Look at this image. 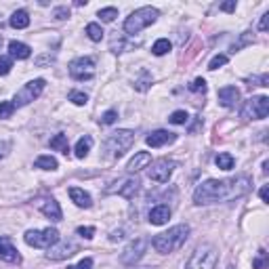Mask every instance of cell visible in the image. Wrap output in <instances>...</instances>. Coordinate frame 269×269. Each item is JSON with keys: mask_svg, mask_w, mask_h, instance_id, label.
I'll return each instance as SVG.
<instances>
[{"mask_svg": "<svg viewBox=\"0 0 269 269\" xmlns=\"http://www.w3.org/2000/svg\"><path fill=\"white\" fill-rule=\"evenodd\" d=\"M253 187V179L248 175H238L231 179H208L200 183L193 191V202L198 206L204 204H217V202H229L246 195Z\"/></svg>", "mask_w": 269, "mask_h": 269, "instance_id": "cell-1", "label": "cell"}, {"mask_svg": "<svg viewBox=\"0 0 269 269\" xmlns=\"http://www.w3.org/2000/svg\"><path fill=\"white\" fill-rule=\"evenodd\" d=\"M187 236H189V225L181 223V225L170 227L168 231H162V234L154 236L152 246L156 248V253H160V255H170V253H175V250H179L185 244Z\"/></svg>", "mask_w": 269, "mask_h": 269, "instance_id": "cell-2", "label": "cell"}, {"mask_svg": "<svg viewBox=\"0 0 269 269\" xmlns=\"http://www.w3.org/2000/svg\"><path fill=\"white\" fill-rule=\"evenodd\" d=\"M133 143H135V133L133 131H127V129L116 131V133H112L110 137H107L105 145H103L105 156L112 158V160H118L129 152V148L133 145Z\"/></svg>", "mask_w": 269, "mask_h": 269, "instance_id": "cell-3", "label": "cell"}, {"mask_svg": "<svg viewBox=\"0 0 269 269\" xmlns=\"http://www.w3.org/2000/svg\"><path fill=\"white\" fill-rule=\"evenodd\" d=\"M158 17H160L158 9H154V7H141V9H137L135 13H131L127 17V21H124V32L131 34V36H135L141 30H145L148 26L156 23Z\"/></svg>", "mask_w": 269, "mask_h": 269, "instance_id": "cell-4", "label": "cell"}, {"mask_svg": "<svg viewBox=\"0 0 269 269\" xmlns=\"http://www.w3.org/2000/svg\"><path fill=\"white\" fill-rule=\"evenodd\" d=\"M219 261V250L212 244H200L189 257L185 269H214Z\"/></svg>", "mask_w": 269, "mask_h": 269, "instance_id": "cell-5", "label": "cell"}, {"mask_svg": "<svg viewBox=\"0 0 269 269\" xmlns=\"http://www.w3.org/2000/svg\"><path fill=\"white\" fill-rule=\"evenodd\" d=\"M23 240H26L28 246H34V248H51L53 244L59 242V231L53 229V227H46V229H30V231H26Z\"/></svg>", "mask_w": 269, "mask_h": 269, "instance_id": "cell-6", "label": "cell"}, {"mask_svg": "<svg viewBox=\"0 0 269 269\" xmlns=\"http://www.w3.org/2000/svg\"><path fill=\"white\" fill-rule=\"evenodd\" d=\"M44 86H46V82L42 80V78H36V80H30L28 84H23V88L19 93H15V97H13V107H23V105H28V103H32L34 99H38L40 95H42V91H44Z\"/></svg>", "mask_w": 269, "mask_h": 269, "instance_id": "cell-7", "label": "cell"}, {"mask_svg": "<svg viewBox=\"0 0 269 269\" xmlns=\"http://www.w3.org/2000/svg\"><path fill=\"white\" fill-rule=\"evenodd\" d=\"M139 187H141V181L137 177H122V179H118V181H114L110 187H105V193L107 195L118 193V195H122V198L133 200L137 195V191H139Z\"/></svg>", "mask_w": 269, "mask_h": 269, "instance_id": "cell-8", "label": "cell"}, {"mask_svg": "<svg viewBox=\"0 0 269 269\" xmlns=\"http://www.w3.org/2000/svg\"><path fill=\"white\" fill-rule=\"evenodd\" d=\"M269 114V99L265 95L261 97H250L242 107V118L244 120H263Z\"/></svg>", "mask_w": 269, "mask_h": 269, "instance_id": "cell-9", "label": "cell"}, {"mask_svg": "<svg viewBox=\"0 0 269 269\" xmlns=\"http://www.w3.org/2000/svg\"><path fill=\"white\" fill-rule=\"evenodd\" d=\"M148 246H150V240H148V238H135L133 242L127 244V248L122 250L120 261H122L124 265H135L137 261L143 259V255H145Z\"/></svg>", "mask_w": 269, "mask_h": 269, "instance_id": "cell-10", "label": "cell"}, {"mask_svg": "<svg viewBox=\"0 0 269 269\" xmlns=\"http://www.w3.org/2000/svg\"><path fill=\"white\" fill-rule=\"evenodd\" d=\"M69 76L74 80H91L95 76V59L78 57L69 63Z\"/></svg>", "mask_w": 269, "mask_h": 269, "instance_id": "cell-11", "label": "cell"}, {"mask_svg": "<svg viewBox=\"0 0 269 269\" xmlns=\"http://www.w3.org/2000/svg\"><path fill=\"white\" fill-rule=\"evenodd\" d=\"M175 168H177L175 160H168V158L156 160V162H152V168H150V179L152 181H158V183H168Z\"/></svg>", "mask_w": 269, "mask_h": 269, "instance_id": "cell-12", "label": "cell"}, {"mask_svg": "<svg viewBox=\"0 0 269 269\" xmlns=\"http://www.w3.org/2000/svg\"><path fill=\"white\" fill-rule=\"evenodd\" d=\"M76 253H78V244L76 242H71V240H59L57 244H53L48 248L46 257L51 261H63V259H67L71 255H76Z\"/></svg>", "mask_w": 269, "mask_h": 269, "instance_id": "cell-13", "label": "cell"}, {"mask_svg": "<svg viewBox=\"0 0 269 269\" xmlns=\"http://www.w3.org/2000/svg\"><path fill=\"white\" fill-rule=\"evenodd\" d=\"M0 259L7 263H21L19 250L13 246V242L7 236H0Z\"/></svg>", "mask_w": 269, "mask_h": 269, "instance_id": "cell-14", "label": "cell"}, {"mask_svg": "<svg viewBox=\"0 0 269 269\" xmlns=\"http://www.w3.org/2000/svg\"><path fill=\"white\" fill-rule=\"evenodd\" d=\"M240 101V91L236 86H223L219 91V103L223 107H227V110H231V107H236Z\"/></svg>", "mask_w": 269, "mask_h": 269, "instance_id": "cell-15", "label": "cell"}, {"mask_svg": "<svg viewBox=\"0 0 269 269\" xmlns=\"http://www.w3.org/2000/svg\"><path fill=\"white\" fill-rule=\"evenodd\" d=\"M40 212L44 214V217H48L51 221H61V206H59V202L55 200V198H46V200H42L40 202Z\"/></svg>", "mask_w": 269, "mask_h": 269, "instance_id": "cell-16", "label": "cell"}, {"mask_svg": "<svg viewBox=\"0 0 269 269\" xmlns=\"http://www.w3.org/2000/svg\"><path fill=\"white\" fill-rule=\"evenodd\" d=\"M175 139H177L175 133H168V131H154V133L148 135L145 143H148L150 148H162V145H166V143H173Z\"/></svg>", "mask_w": 269, "mask_h": 269, "instance_id": "cell-17", "label": "cell"}, {"mask_svg": "<svg viewBox=\"0 0 269 269\" xmlns=\"http://www.w3.org/2000/svg\"><path fill=\"white\" fill-rule=\"evenodd\" d=\"M152 164V154L150 152H137L133 158H131V162L127 166L129 173H139L143 168H148Z\"/></svg>", "mask_w": 269, "mask_h": 269, "instance_id": "cell-18", "label": "cell"}, {"mask_svg": "<svg viewBox=\"0 0 269 269\" xmlns=\"http://www.w3.org/2000/svg\"><path fill=\"white\" fill-rule=\"evenodd\" d=\"M170 219V208L166 204H158L150 210V223L152 225H164Z\"/></svg>", "mask_w": 269, "mask_h": 269, "instance_id": "cell-19", "label": "cell"}, {"mask_svg": "<svg viewBox=\"0 0 269 269\" xmlns=\"http://www.w3.org/2000/svg\"><path fill=\"white\" fill-rule=\"evenodd\" d=\"M69 198H71V202H74L76 206H80V208H91L93 206V198L84 189H80V187H69Z\"/></svg>", "mask_w": 269, "mask_h": 269, "instance_id": "cell-20", "label": "cell"}, {"mask_svg": "<svg viewBox=\"0 0 269 269\" xmlns=\"http://www.w3.org/2000/svg\"><path fill=\"white\" fill-rule=\"evenodd\" d=\"M9 51H11V57L13 59H28L32 55V48L23 42H17V40H11L9 42Z\"/></svg>", "mask_w": 269, "mask_h": 269, "instance_id": "cell-21", "label": "cell"}, {"mask_svg": "<svg viewBox=\"0 0 269 269\" xmlns=\"http://www.w3.org/2000/svg\"><path fill=\"white\" fill-rule=\"evenodd\" d=\"M9 23H11V28H15V30H26L28 26H30V15H28V11H15L13 15H11V19H9Z\"/></svg>", "mask_w": 269, "mask_h": 269, "instance_id": "cell-22", "label": "cell"}, {"mask_svg": "<svg viewBox=\"0 0 269 269\" xmlns=\"http://www.w3.org/2000/svg\"><path fill=\"white\" fill-rule=\"evenodd\" d=\"M48 145H51V150H57V152H61V154H69V143H67V135H63V133H59V135H55L51 141H48Z\"/></svg>", "mask_w": 269, "mask_h": 269, "instance_id": "cell-23", "label": "cell"}, {"mask_svg": "<svg viewBox=\"0 0 269 269\" xmlns=\"http://www.w3.org/2000/svg\"><path fill=\"white\" fill-rule=\"evenodd\" d=\"M91 148H93V137L91 135H84V137H80L78 139V143H76V158H86L88 156V152H91Z\"/></svg>", "mask_w": 269, "mask_h": 269, "instance_id": "cell-24", "label": "cell"}, {"mask_svg": "<svg viewBox=\"0 0 269 269\" xmlns=\"http://www.w3.org/2000/svg\"><path fill=\"white\" fill-rule=\"evenodd\" d=\"M34 166L40 168V170H55L59 164H57V160L53 158V156H40V158H36Z\"/></svg>", "mask_w": 269, "mask_h": 269, "instance_id": "cell-25", "label": "cell"}, {"mask_svg": "<svg viewBox=\"0 0 269 269\" xmlns=\"http://www.w3.org/2000/svg\"><path fill=\"white\" fill-rule=\"evenodd\" d=\"M214 164H217L221 170H231V168H234V164H236V160H234V156H231V154L223 152V154H219L217 158H214Z\"/></svg>", "mask_w": 269, "mask_h": 269, "instance_id": "cell-26", "label": "cell"}, {"mask_svg": "<svg viewBox=\"0 0 269 269\" xmlns=\"http://www.w3.org/2000/svg\"><path fill=\"white\" fill-rule=\"evenodd\" d=\"M173 48V44L168 42V38H160V40H156L154 42V46H152V53L156 57H162V55H166V53Z\"/></svg>", "mask_w": 269, "mask_h": 269, "instance_id": "cell-27", "label": "cell"}, {"mask_svg": "<svg viewBox=\"0 0 269 269\" xmlns=\"http://www.w3.org/2000/svg\"><path fill=\"white\" fill-rule=\"evenodd\" d=\"M86 36H88V38H91L93 42H101V38H103L101 26H99V23H88V26H86Z\"/></svg>", "mask_w": 269, "mask_h": 269, "instance_id": "cell-28", "label": "cell"}, {"mask_svg": "<svg viewBox=\"0 0 269 269\" xmlns=\"http://www.w3.org/2000/svg\"><path fill=\"white\" fill-rule=\"evenodd\" d=\"M150 84H152V74H150L148 69H143L141 71V78L135 82V88L143 93V91H148V88H150Z\"/></svg>", "mask_w": 269, "mask_h": 269, "instance_id": "cell-29", "label": "cell"}, {"mask_svg": "<svg viewBox=\"0 0 269 269\" xmlns=\"http://www.w3.org/2000/svg\"><path fill=\"white\" fill-rule=\"evenodd\" d=\"M97 17H99L101 21H105V23H112V21L116 19V17H118V9H116V7H107V9H101Z\"/></svg>", "mask_w": 269, "mask_h": 269, "instance_id": "cell-30", "label": "cell"}, {"mask_svg": "<svg viewBox=\"0 0 269 269\" xmlns=\"http://www.w3.org/2000/svg\"><path fill=\"white\" fill-rule=\"evenodd\" d=\"M253 42H255V36L250 34V32H244V34L240 36V40H238L234 46H231V53H236V51H240L242 46H246V44H253Z\"/></svg>", "mask_w": 269, "mask_h": 269, "instance_id": "cell-31", "label": "cell"}, {"mask_svg": "<svg viewBox=\"0 0 269 269\" xmlns=\"http://www.w3.org/2000/svg\"><path fill=\"white\" fill-rule=\"evenodd\" d=\"M13 112H15V107H13V103H11V101H0V120L11 118V116H13Z\"/></svg>", "mask_w": 269, "mask_h": 269, "instance_id": "cell-32", "label": "cell"}, {"mask_svg": "<svg viewBox=\"0 0 269 269\" xmlns=\"http://www.w3.org/2000/svg\"><path fill=\"white\" fill-rule=\"evenodd\" d=\"M173 124H187V120H189V116H187V112L185 110H177V112H173L170 114V118H168Z\"/></svg>", "mask_w": 269, "mask_h": 269, "instance_id": "cell-33", "label": "cell"}, {"mask_svg": "<svg viewBox=\"0 0 269 269\" xmlns=\"http://www.w3.org/2000/svg\"><path fill=\"white\" fill-rule=\"evenodd\" d=\"M67 99L74 103V105H86V101H88L86 93H80V91H71V93L67 95Z\"/></svg>", "mask_w": 269, "mask_h": 269, "instance_id": "cell-34", "label": "cell"}, {"mask_svg": "<svg viewBox=\"0 0 269 269\" xmlns=\"http://www.w3.org/2000/svg\"><path fill=\"white\" fill-rule=\"evenodd\" d=\"M253 267H255V269H265V267H267V253H265L263 248L257 253V259L253 261Z\"/></svg>", "mask_w": 269, "mask_h": 269, "instance_id": "cell-35", "label": "cell"}, {"mask_svg": "<svg viewBox=\"0 0 269 269\" xmlns=\"http://www.w3.org/2000/svg\"><path fill=\"white\" fill-rule=\"evenodd\" d=\"M13 67V57H0V76H7Z\"/></svg>", "mask_w": 269, "mask_h": 269, "instance_id": "cell-36", "label": "cell"}, {"mask_svg": "<svg viewBox=\"0 0 269 269\" xmlns=\"http://www.w3.org/2000/svg\"><path fill=\"white\" fill-rule=\"evenodd\" d=\"M225 63H227V57H225V55H214V57L210 59V63H208V69L214 71V69H219V67L225 65Z\"/></svg>", "mask_w": 269, "mask_h": 269, "instance_id": "cell-37", "label": "cell"}, {"mask_svg": "<svg viewBox=\"0 0 269 269\" xmlns=\"http://www.w3.org/2000/svg\"><path fill=\"white\" fill-rule=\"evenodd\" d=\"M189 91H193V93H202V95H204V93H206V82H204L202 78H195L193 84L189 86Z\"/></svg>", "mask_w": 269, "mask_h": 269, "instance_id": "cell-38", "label": "cell"}, {"mask_svg": "<svg viewBox=\"0 0 269 269\" xmlns=\"http://www.w3.org/2000/svg\"><path fill=\"white\" fill-rule=\"evenodd\" d=\"M76 234H78L80 238H84V240H91V238L95 236V227H78Z\"/></svg>", "mask_w": 269, "mask_h": 269, "instance_id": "cell-39", "label": "cell"}, {"mask_svg": "<svg viewBox=\"0 0 269 269\" xmlns=\"http://www.w3.org/2000/svg\"><path fill=\"white\" fill-rule=\"evenodd\" d=\"M118 118V112L116 110H107L103 116H101V124H114Z\"/></svg>", "mask_w": 269, "mask_h": 269, "instance_id": "cell-40", "label": "cell"}, {"mask_svg": "<svg viewBox=\"0 0 269 269\" xmlns=\"http://www.w3.org/2000/svg\"><path fill=\"white\" fill-rule=\"evenodd\" d=\"M53 15H55L57 19H67V17H69V9L67 7H57L55 11H53Z\"/></svg>", "mask_w": 269, "mask_h": 269, "instance_id": "cell-41", "label": "cell"}, {"mask_svg": "<svg viewBox=\"0 0 269 269\" xmlns=\"http://www.w3.org/2000/svg\"><path fill=\"white\" fill-rule=\"evenodd\" d=\"M67 269H93V259H82L78 265H71Z\"/></svg>", "mask_w": 269, "mask_h": 269, "instance_id": "cell-42", "label": "cell"}, {"mask_svg": "<svg viewBox=\"0 0 269 269\" xmlns=\"http://www.w3.org/2000/svg\"><path fill=\"white\" fill-rule=\"evenodd\" d=\"M124 51V42L120 38H114L112 40V53H122Z\"/></svg>", "mask_w": 269, "mask_h": 269, "instance_id": "cell-43", "label": "cell"}, {"mask_svg": "<svg viewBox=\"0 0 269 269\" xmlns=\"http://www.w3.org/2000/svg\"><path fill=\"white\" fill-rule=\"evenodd\" d=\"M11 150V143L9 141H0V160H3Z\"/></svg>", "mask_w": 269, "mask_h": 269, "instance_id": "cell-44", "label": "cell"}, {"mask_svg": "<svg viewBox=\"0 0 269 269\" xmlns=\"http://www.w3.org/2000/svg\"><path fill=\"white\" fill-rule=\"evenodd\" d=\"M124 238V229H114L112 234H110V240L112 242H118V240H122Z\"/></svg>", "mask_w": 269, "mask_h": 269, "instance_id": "cell-45", "label": "cell"}, {"mask_svg": "<svg viewBox=\"0 0 269 269\" xmlns=\"http://www.w3.org/2000/svg\"><path fill=\"white\" fill-rule=\"evenodd\" d=\"M221 11H225V13H231V11H236V0H231V3H223L221 7H219Z\"/></svg>", "mask_w": 269, "mask_h": 269, "instance_id": "cell-46", "label": "cell"}, {"mask_svg": "<svg viewBox=\"0 0 269 269\" xmlns=\"http://www.w3.org/2000/svg\"><path fill=\"white\" fill-rule=\"evenodd\" d=\"M267 21H269V13H265V15H263V19H261V23H259V30H261V32H265V30H267Z\"/></svg>", "mask_w": 269, "mask_h": 269, "instance_id": "cell-47", "label": "cell"}, {"mask_svg": "<svg viewBox=\"0 0 269 269\" xmlns=\"http://www.w3.org/2000/svg\"><path fill=\"white\" fill-rule=\"evenodd\" d=\"M259 195H261V200H263V202H269V198H267V185H263V187H261Z\"/></svg>", "mask_w": 269, "mask_h": 269, "instance_id": "cell-48", "label": "cell"}, {"mask_svg": "<svg viewBox=\"0 0 269 269\" xmlns=\"http://www.w3.org/2000/svg\"><path fill=\"white\" fill-rule=\"evenodd\" d=\"M133 269H156V267H133Z\"/></svg>", "mask_w": 269, "mask_h": 269, "instance_id": "cell-49", "label": "cell"}]
</instances>
